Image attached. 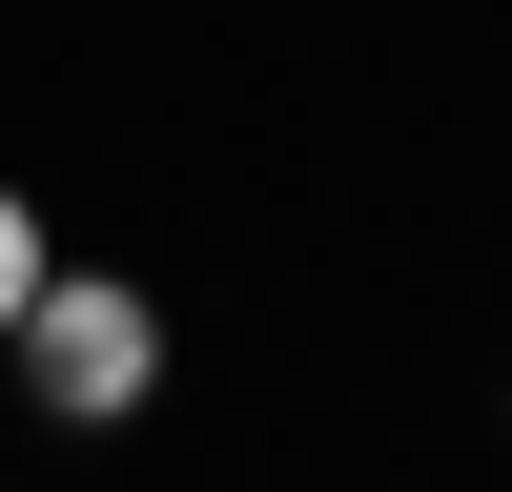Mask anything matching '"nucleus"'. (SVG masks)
<instances>
[{
	"label": "nucleus",
	"instance_id": "2",
	"mask_svg": "<svg viewBox=\"0 0 512 492\" xmlns=\"http://www.w3.org/2000/svg\"><path fill=\"white\" fill-rule=\"evenodd\" d=\"M21 308H41V226L0 205V328H21Z\"/></svg>",
	"mask_w": 512,
	"mask_h": 492
},
{
	"label": "nucleus",
	"instance_id": "1",
	"mask_svg": "<svg viewBox=\"0 0 512 492\" xmlns=\"http://www.w3.org/2000/svg\"><path fill=\"white\" fill-rule=\"evenodd\" d=\"M21 369H41V410H144L164 328H144V287H41V308H21Z\"/></svg>",
	"mask_w": 512,
	"mask_h": 492
}]
</instances>
